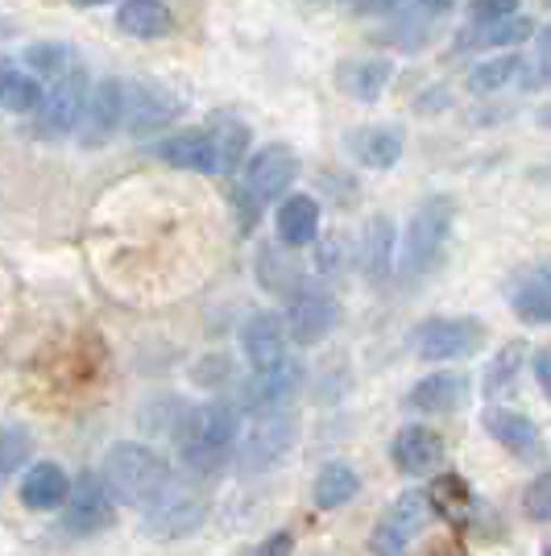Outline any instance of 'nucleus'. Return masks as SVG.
<instances>
[{"instance_id":"obj_1","label":"nucleus","mask_w":551,"mask_h":556,"mask_svg":"<svg viewBox=\"0 0 551 556\" xmlns=\"http://www.w3.org/2000/svg\"><path fill=\"white\" fill-rule=\"evenodd\" d=\"M236 432H241V416L232 403H204L183 412V428H179L183 465L195 478H212L232 457Z\"/></svg>"},{"instance_id":"obj_2","label":"nucleus","mask_w":551,"mask_h":556,"mask_svg":"<svg viewBox=\"0 0 551 556\" xmlns=\"http://www.w3.org/2000/svg\"><path fill=\"white\" fill-rule=\"evenodd\" d=\"M100 478H104V486H108V494H113L116 503L145 507L170 482V465L150 444H116V448H108V457H104Z\"/></svg>"},{"instance_id":"obj_3","label":"nucleus","mask_w":551,"mask_h":556,"mask_svg":"<svg viewBox=\"0 0 551 556\" xmlns=\"http://www.w3.org/2000/svg\"><path fill=\"white\" fill-rule=\"evenodd\" d=\"M295 179H299V154L291 146H282V141L261 146L245 163V175H241V187H236V204H241L245 225H257L261 208L282 200Z\"/></svg>"},{"instance_id":"obj_4","label":"nucleus","mask_w":551,"mask_h":556,"mask_svg":"<svg viewBox=\"0 0 551 556\" xmlns=\"http://www.w3.org/2000/svg\"><path fill=\"white\" fill-rule=\"evenodd\" d=\"M295 428L299 419L286 403L278 407H261L253 412L249 428L236 432V444H232V457H236V469L241 473H261L286 457V448L295 444Z\"/></svg>"},{"instance_id":"obj_5","label":"nucleus","mask_w":551,"mask_h":556,"mask_svg":"<svg viewBox=\"0 0 551 556\" xmlns=\"http://www.w3.org/2000/svg\"><path fill=\"white\" fill-rule=\"evenodd\" d=\"M452 216H457V204L448 195H432L419 204V212L411 216V229H407V241H402V275L423 278L436 270L444 250H448V237H452Z\"/></svg>"},{"instance_id":"obj_6","label":"nucleus","mask_w":551,"mask_h":556,"mask_svg":"<svg viewBox=\"0 0 551 556\" xmlns=\"http://www.w3.org/2000/svg\"><path fill=\"white\" fill-rule=\"evenodd\" d=\"M204 494L195 486H179L175 478L162 486L158 498H150L145 507H141V528L145 532H154L158 540H179V535L195 532L200 523H204Z\"/></svg>"},{"instance_id":"obj_7","label":"nucleus","mask_w":551,"mask_h":556,"mask_svg":"<svg viewBox=\"0 0 551 556\" xmlns=\"http://www.w3.org/2000/svg\"><path fill=\"white\" fill-rule=\"evenodd\" d=\"M414 353L427 362H452V357H469L485 345V325L473 316H436L414 328Z\"/></svg>"},{"instance_id":"obj_8","label":"nucleus","mask_w":551,"mask_h":556,"mask_svg":"<svg viewBox=\"0 0 551 556\" xmlns=\"http://www.w3.org/2000/svg\"><path fill=\"white\" fill-rule=\"evenodd\" d=\"M84 104H88V75L79 67H71L38 100V109H34V134L38 138H63V134H71L79 125V116H84Z\"/></svg>"},{"instance_id":"obj_9","label":"nucleus","mask_w":551,"mask_h":556,"mask_svg":"<svg viewBox=\"0 0 551 556\" xmlns=\"http://www.w3.org/2000/svg\"><path fill=\"white\" fill-rule=\"evenodd\" d=\"M427 519H432V498H427V490H407V494H398V503L386 510V519L369 535V553L407 556V544L427 528Z\"/></svg>"},{"instance_id":"obj_10","label":"nucleus","mask_w":551,"mask_h":556,"mask_svg":"<svg viewBox=\"0 0 551 556\" xmlns=\"http://www.w3.org/2000/svg\"><path fill=\"white\" fill-rule=\"evenodd\" d=\"M129 116V84L120 79H100L92 92H88V104H84V116H79V146H108V141L120 134Z\"/></svg>"},{"instance_id":"obj_11","label":"nucleus","mask_w":551,"mask_h":556,"mask_svg":"<svg viewBox=\"0 0 551 556\" xmlns=\"http://www.w3.org/2000/svg\"><path fill=\"white\" fill-rule=\"evenodd\" d=\"M341 320V307L332 295L323 291H295L291 307H286V337L295 345H320L323 337L336 328Z\"/></svg>"},{"instance_id":"obj_12","label":"nucleus","mask_w":551,"mask_h":556,"mask_svg":"<svg viewBox=\"0 0 551 556\" xmlns=\"http://www.w3.org/2000/svg\"><path fill=\"white\" fill-rule=\"evenodd\" d=\"M113 494L104 486V478L100 473H84V478H75L67 490V528L75 535H92L100 528H108V519H113Z\"/></svg>"},{"instance_id":"obj_13","label":"nucleus","mask_w":551,"mask_h":556,"mask_svg":"<svg viewBox=\"0 0 551 556\" xmlns=\"http://www.w3.org/2000/svg\"><path fill=\"white\" fill-rule=\"evenodd\" d=\"M390 457L407 478H423V473H432L444 462V441H439L432 428H423V424H407L394 437Z\"/></svg>"},{"instance_id":"obj_14","label":"nucleus","mask_w":551,"mask_h":556,"mask_svg":"<svg viewBox=\"0 0 551 556\" xmlns=\"http://www.w3.org/2000/svg\"><path fill=\"white\" fill-rule=\"evenodd\" d=\"M241 345H245V357H249L253 370H266V366H278L286 357V328H282V316L274 312H253L245 328H241Z\"/></svg>"},{"instance_id":"obj_15","label":"nucleus","mask_w":551,"mask_h":556,"mask_svg":"<svg viewBox=\"0 0 551 556\" xmlns=\"http://www.w3.org/2000/svg\"><path fill=\"white\" fill-rule=\"evenodd\" d=\"M482 424L485 432L502 444L505 453H514V457H539V448H543V437H539L535 419H527L523 412L489 407V412H482Z\"/></svg>"},{"instance_id":"obj_16","label":"nucleus","mask_w":551,"mask_h":556,"mask_svg":"<svg viewBox=\"0 0 551 556\" xmlns=\"http://www.w3.org/2000/svg\"><path fill=\"white\" fill-rule=\"evenodd\" d=\"M162 163L179 166V170H200V175H220V163H216V141L207 129H187V134H175L154 146Z\"/></svg>"},{"instance_id":"obj_17","label":"nucleus","mask_w":551,"mask_h":556,"mask_svg":"<svg viewBox=\"0 0 551 556\" xmlns=\"http://www.w3.org/2000/svg\"><path fill=\"white\" fill-rule=\"evenodd\" d=\"M464 399H469V378L457 374V370L427 374V378H419V382H414V391L407 394V403H411L414 412H432V416H448V412H457Z\"/></svg>"},{"instance_id":"obj_18","label":"nucleus","mask_w":551,"mask_h":556,"mask_svg":"<svg viewBox=\"0 0 551 556\" xmlns=\"http://www.w3.org/2000/svg\"><path fill=\"white\" fill-rule=\"evenodd\" d=\"M175 116H179V100L166 92V88H150V84L129 88V116H125V125H129L138 138L166 129Z\"/></svg>"},{"instance_id":"obj_19","label":"nucleus","mask_w":551,"mask_h":556,"mask_svg":"<svg viewBox=\"0 0 551 556\" xmlns=\"http://www.w3.org/2000/svg\"><path fill=\"white\" fill-rule=\"evenodd\" d=\"M402 129L398 125H366V129H353L348 138V150L353 159L369 170H390L398 159H402Z\"/></svg>"},{"instance_id":"obj_20","label":"nucleus","mask_w":551,"mask_h":556,"mask_svg":"<svg viewBox=\"0 0 551 556\" xmlns=\"http://www.w3.org/2000/svg\"><path fill=\"white\" fill-rule=\"evenodd\" d=\"M299 362H291V357H282L278 366H266V370H253V378L245 382V407L253 412H261V407H278V403H286V394L299 387Z\"/></svg>"},{"instance_id":"obj_21","label":"nucleus","mask_w":551,"mask_h":556,"mask_svg":"<svg viewBox=\"0 0 551 556\" xmlns=\"http://www.w3.org/2000/svg\"><path fill=\"white\" fill-rule=\"evenodd\" d=\"M394 67L386 59H353L336 67V88L353 100H377V96L390 88Z\"/></svg>"},{"instance_id":"obj_22","label":"nucleus","mask_w":551,"mask_h":556,"mask_svg":"<svg viewBox=\"0 0 551 556\" xmlns=\"http://www.w3.org/2000/svg\"><path fill=\"white\" fill-rule=\"evenodd\" d=\"M67 490H71L67 469L54 462H42L22 478V503L29 510H54L67 503Z\"/></svg>"},{"instance_id":"obj_23","label":"nucleus","mask_w":551,"mask_h":556,"mask_svg":"<svg viewBox=\"0 0 551 556\" xmlns=\"http://www.w3.org/2000/svg\"><path fill=\"white\" fill-rule=\"evenodd\" d=\"M316 232H320V204H316L311 195H286V200L278 204V237H282L291 250L311 245Z\"/></svg>"},{"instance_id":"obj_24","label":"nucleus","mask_w":551,"mask_h":556,"mask_svg":"<svg viewBox=\"0 0 551 556\" xmlns=\"http://www.w3.org/2000/svg\"><path fill=\"white\" fill-rule=\"evenodd\" d=\"M170 22L175 17H170L166 0H125L120 13H116L120 34H129V38H162L170 29Z\"/></svg>"},{"instance_id":"obj_25","label":"nucleus","mask_w":551,"mask_h":556,"mask_svg":"<svg viewBox=\"0 0 551 556\" xmlns=\"http://www.w3.org/2000/svg\"><path fill=\"white\" fill-rule=\"evenodd\" d=\"M514 316L527 325H551V266L530 270L514 291Z\"/></svg>"},{"instance_id":"obj_26","label":"nucleus","mask_w":551,"mask_h":556,"mask_svg":"<svg viewBox=\"0 0 551 556\" xmlns=\"http://www.w3.org/2000/svg\"><path fill=\"white\" fill-rule=\"evenodd\" d=\"M38 100H42V84H38L34 71L0 63V109H9V113H34Z\"/></svg>"},{"instance_id":"obj_27","label":"nucleus","mask_w":551,"mask_h":556,"mask_svg":"<svg viewBox=\"0 0 551 556\" xmlns=\"http://www.w3.org/2000/svg\"><path fill=\"white\" fill-rule=\"evenodd\" d=\"M207 134L216 141V163H220V175H232L236 166L245 163V150H249V129L236 121V116H216L207 125Z\"/></svg>"},{"instance_id":"obj_28","label":"nucleus","mask_w":551,"mask_h":556,"mask_svg":"<svg viewBox=\"0 0 551 556\" xmlns=\"http://www.w3.org/2000/svg\"><path fill=\"white\" fill-rule=\"evenodd\" d=\"M361 490V482H357V473H353V465L345 462H332L320 469V478H316V507L320 510H336L345 507L348 498Z\"/></svg>"},{"instance_id":"obj_29","label":"nucleus","mask_w":551,"mask_h":556,"mask_svg":"<svg viewBox=\"0 0 551 556\" xmlns=\"http://www.w3.org/2000/svg\"><path fill=\"white\" fill-rule=\"evenodd\" d=\"M523 59L518 54H498V59H485V63H477V67L469 71V88L482 96V92H498V88H505V84H514L518 75H523Z\"/></svg>"},{"instance_id":"obj_30","label":"nucleus","mask_w":551,"mask_h":556,"mask_svg":"<svg viewBox=\"0 0 551 556\" xmlns=\"http://www.w3.org/2000/svg\"><path fill=\"white\" fill-rule=\"evenodd\" d=\"M427 498H432V510L448 515V519H469V510L477 507L460 473H444V478H436V486L427 490Z\"/></svg>"},{"instance_id":"obj_31","label":"nucleus","mask_w":551,"mask_h":556,"mask_svg":"<svg viewBox=\"0 0 551 556\" xmlns=\"http://www.w3.org/2000/svg\"><path fill=\"white\" fill-rule=\"evenodd\" d=\"M523 362H527V345L523 341H514V345H502V353L485 366V394H505L514 387V378L523 370Z\"/></svg>"},{"instance_id":"obj_32","label":"nucleus","mask_w":551,"mask_h":556,"mask_svg":"<svg viewBox=\"0 0 551 556\" xmlns=\"http://www.w3.org/2000/svg\"><path fill=\"white\" fill-rule=\"evenodd\" d=\"M390 245H394V229L390 220H369L366 229V275L369 278H382L390 270Z\"/></svg>"},{"instance_id":"obj_33","label":"nucleus","mask_w":551,"mask_h":556,"mask_svg":"<svg viewBox=\"0 0 551 556\" xmlns=\"http://www.w3.org/2000/svg\"><path fill=\"white\" fill-rule=\"evenodd\" d=\"M25 67H34L38 75H47V79H59V75H67V71L75 67V59H71L67 47H59V42H42V47L25 50Z\"/></svg>"},{"instance_id":"obj_34","label":"nucleus","mask_w":551,"mask_h":556,"mask_svg":"<svg viewBox=\"0 0 551 556\" xmlns=\"http://www.w3.org/2000/svg\"><path fill=\"white\" fill-rule=\"evenodd\" d=\"M530 34H535V25L527 17H505V22L485 25V34H477V42L482 47H510V42H527Z\"/></svg>"},{"instance_id":"obj_35","label":"nucleus","mask_w":551,"mask_h":556,"mask_svg":"<svg viewBox=\"0 0 551 556\" xmlns=\"http://www.w3.org/2000/svg\"><path fill=\"white\" fill-rule=\"evenodd\" d=\"M29 457V432L22 428H0V473L22 469Z\"/></svg>"},{"instance_id":"obj_36","label":"nucleus","mask_w":551,"mask_h":556,"mask_svg":"<svg viewBox=\"0 0 551 556\" xmlns=\"http://www.w3.org/2000/svg\"><path fill=\"white\" fill-rule=\"evenodd\" d=\"M527 515L530 519H539V523H551V469L548 473H539L535 482L527 486Z\"/></svg>"},{"instance_id":"obj_37","label":"nucleus","mask_w":551,"mask_h":556,"mask_svg":"<svg viewBox=\"0 0 551 556\" xmlns=\"http://www.w3.org/2000/svg\"><path fill=\"white\" fill-rule=\"evenodd\" d=\"M469 13H473V22L477 25H494V22H505V17L518 13V0H473Z\"/></svg>"},{"instance_id":"obj_38","label":"nucleus","mask_w":551,"mask_h":556,"mask_svg":"<svg viewBox=\"0 0 551 556\" xmlns=\"http://www.w3.org/2000/svg\"><path fill=\"white\" fill-rule=\"evenodd\" d=\"M530 366H535V378H539V391L551 399V353H535Z\"/></svg>"},{"instance_id":"obj_39","label":"nucleus","mask_w":551,"mask_h":556,"mask_svg":"<svg viewBox=\"0 0 551 556\" xmlns=\"http://www.w3.org/2000/svg\"><path fill=\"white\" fill-rule=\"evenodd\" d=\"M291 544H295L291 535L278 532V535H270V540H266V548H261L257 556H291Z\"/></svg>"},{"instance_id":"obj_40","label":"nucleus","mask_w":551,"mask_h":556,"mask_svg":"<svg viewBox=\"0 0 551 556\" xmlns=\"http://www.w3.org/2000/svg\"><path fill=\"white\" fill-rule=\"evenodd\" d=\"M457 0H414V13H423V17H439V13H448Z\"/></svg>"},{"instance_id":"obj_41","label":"nucleus","mask_w":551,"mask_h":556,"mask_svg":"<svg viewBox=\"0 0 551 556\" xmlns=\"http://www.w3.org/2000/svg\"><path fill=\"white\" fill-rule=\"evenodd\" d=\"M353 4H361V9H390L398 0H353Z\"/></svg>"},{"instance_id":"obj_42","label":"nucleus","mask_w":551,"mask_h":556,"mask_svg":"<svg viewBox=\"0 0 551 556\" xmlns=\"http://www.w3.org/2000/svg\"><path fill=\"white\" fill-rule=\"evenodd\" d=\"M71 4H79V9H95V4H108V0H71Z\"/></svg>"},{"instance_id":"obj_43","label":"nucleus","mask_w":551,"mask_h":556,"mask_svg":"<svg viewBox=\"0 0 551 556\" xmlns=\"http://www.w3.org/2000/svg\"><path fill=\"white\" fill-rule=\"evenodd\" d=\"M539 125H551V109H543V113H539Z\"/></svg>"},{"instance_id":"obj_44","label":"nucleus","mask_w":551,"mask_h":556,"mask_svg":"<svg viewBox=\"0 0 551 556\" xmlns=\"http://www.w3.org/2000/svg\"><path fill=\"white\" fill-rule=\"evenodd\" d=\"M543 47H548V54H551V25H548V34H543Z\"/></svg>"},{"instance_id":"obj_45","label":"nucleus","mask_w":551,"mask_h":556,"mask_svg":"<svg viewBox=\"0 0 551 556\" xmlns=\"http://www.w3.org/2000/svg\"><path fill=\"white\" fill-rule=\"evenodd\" d=\"M548 556H551V548H548Z\"/></svg>"}]
</instances>
